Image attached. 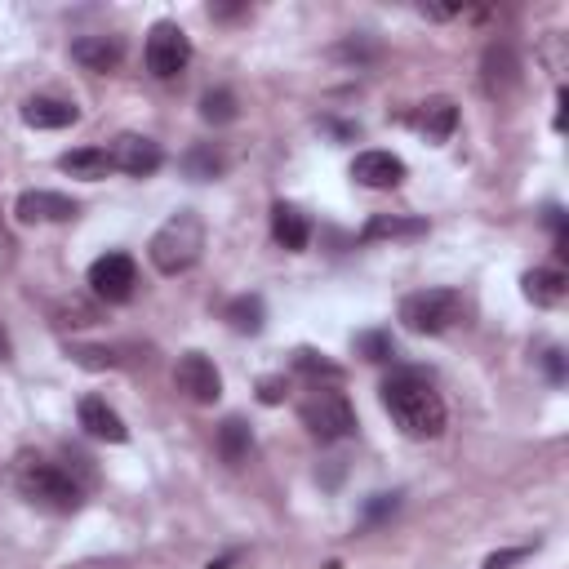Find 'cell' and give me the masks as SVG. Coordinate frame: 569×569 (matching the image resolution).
<instances>
[{"mask_svg": "<svg viewBox=\"0 0 569 569\" xmlns=\"http://www.w3.org/2000/svg\"><path fill=\"white\" fill-rule=\"evenodd\" d=\"M272 236L281 249L298 254V249H307V241H312V223H307L294 205H276L272 209Z\"/></svg>", "mask_w": 569, "mask_h": 569, "instance_id": "2e32d148", "label": "cell"}, {"mask_svg": "<svg viewBox=\"0 0 569 569\" xmlns=\"http://www.w3.org/2000/svg\"><path fill=\"white\" fill-rule=\"evenodd\" d=\"M565 294H569V276L556 272V267H534L525 276V298L534 307H556Z\"/></svg>", "mask_w": 569, "mask_h": 569, "instance_id": "e0dca14e", "label": "cell"}, {"mask_svg": "<svg viewBox=\"0 0 569 569\" xmlns=\"http://www.w3.org/2000/svg\"><path fill=\"white\" fill-rule=\"evenodd\" d=\"M76 418H81V427L94 441H107V445H121L125 436H129V427H125V418L116 414L112 405L103 401V396H85L81 409H76Z\"/></svg>", "mask_w": 569, "mask_h": 569, "instance_id": "4fadbf2b", "label": "cell"}, {"mask_svg": "<svg viewBox=\"0 0 569 569\" xmlns=\"http://www.w3.org/2000/svg\"><path fill=\"white\" fill-rule=\"evenodd\" d=\"M481 85L494 103H507V98L521 89V58L507 41H494L481 58Z\"/></svg>", "mask_w": 569, "mask_h": 569, "instance_id": "9c48e42d", "label": "cell"}, {"mask_svg": "<svg viewBox=\"0 0 569 569\" xmlns=\"http://www.w3.org/2000/svg\"><path fill=\"white\" fill-rule=\"evenodd\" d=\"M147 72L156 76V81H174V76L187 72V63H192V41H187V32L178 23H156L152 36H147Z\"/></svg>", "mask_w": 569, "mask_h": 569, "instance_id": "8992f818", "label": "cell"}, {"mask_svg": "<svg viewBox=\"0 0 569 569\" xmlns=\"http://www.w3.org/2000/svg\"><path fill=\"white\" fill-rule=\"evenodd\" d=\"M387 512H396V494H374V503H369V521H383Z\"/></svg>", "mask_w": 569, "mask_h": 569, "instance_id": "1f68e13d", "label": "cell"}, {"mask_svg": "<svg viewBox=\"0 0 569 569\" xmlns=\"http://www.w3.org/2000/svg\"><path fill=\"white\" fill-rule=\"evenodd\" d=\"M418 129L427 134V143H445L458 129V107L449 98H427L423 112H418Z\"/></svg>", "mask_w": 569, "mask_h": 569, "instance_id": "d6986e66", "label": "cell"}, {"mask_svg": "<svg viewBox=\"0 0 569 569\" xmlns=\"http://www.w3.org/2000/svg\"><path fill=\"white\" fill-rule=\"evenodd\" d=\"M23 121L32 129H67V125L81 121V112H76V103L36 94V98H27V103H23Z\"/></svg>", "mask_w": 569, "mask_h": 569, "instance_id": "9a60e30c", "label": "cell"}, {"mask_svg": "<svg viewBox=\"0 0 569 569\" xmlns=\"http://www.w3.org/2000/svg\"><path fill=\"white\" fill-rule=\"evenodd\" d=\"M383 405L409 441H436L445 432V401L418 369H401L383 383Z\"/></svg>", "mask_w": 569, "mask_h": 569, "instance_id": "6da1fadb", "label": "cell"}, {"mask_svg": "<svg viewBox=\"0 0 569 569\" xmlns=\"http://www.w3.org/2000/svg\"><path fill=\"white\" fill-rule=\"evenodd\" d=\"M249 449H254V432H249L245 418H223V427H218V454H223V463L241 467L249 458Z\"/></svg>", "mask_w": 569, "mask_h": 569, "instance_id": "44dd1931", "label": "cell"}, {"mask_svg": "<svg viewBox=\"0 0 569 569\" xmlns=\"http://www.w3.org/2000/svg\"><path fill=\"white\" fill-rule=\"evenodd\" d=\"M334 58H343V63L365 67V63H374V58H378V45L369 41V36H347L343 45H334Z\"/></svg>", "mask_w": 569, "mask_h": 569, "instance_id": "d4e9b609", "label": "cell"}, {"mask_svg": "<svg viewBox=\"0 0 569 569\" xmlns=\"http://www.w3.org/2000/svg\"><path fill=\"white\" fill-rule=\"evenodd\" d=\"M405 161L396 152H361L352 161V178L361 187H369V192H387V187L405 183Z\"/></svg>", "mask_w": 569, "mask_h": 569, "instance_id": "7c38bea8", "label": "cell"}, {"mask_svg": "<svg viewBox=\"0 0 569 569\" xmlns=\"http://www.w3.org/2000/svg\"><path fill=\"white\" fill-rule=\"evenodd\" d=\"M303 374H312V378H329V383H338L343 378V369L338 365H329L325 356H316V352H298V361H294Z\"/></svg>", "mask_w": 569, "mask_h": 569, "instance_id": "83f0119b", "label": "cell"}, {"mask_svg": "<svg viewBox=\"0 0 569 569\" xmlns=\"http://www.w3.org/2000/svg\"><path fill=\"white\" fill-rule=\"evenodd\" d=\"M161 165H165V152H161V143H152V138L121 134L112 143V169H121L129 178H152Z\"/></svg>", "mask_w": 569, "mask_h": 569, "instance_id": "30bf717a", "label": "cell"}, {"mask_svg": "<svg viewBox=\"0 0 569 569\" xmlns=\"http://www.w3.org/2000/svg\"><path fill=\"white\" fill-rule=\"evenodd\" d=\"M72 58L85 67V72L107 76V72L121 67L125 49H121V41H112V36H81V41H72Z\"/></svg>", "mask_w": 569, "mask_h": 569, "instance_id": "5bb4252c", "label": "cell"}, {"mask_svg": "<svg viewBox=\"0 0 569 569\" xmlns=\"http://www.w3.org/2000/svg\"><path fill=\"white\" fill-rule=\"evenodd\" d=\"M543 361H547V374H552V378H556V383H561V378H565V365H561V352H556V347H552V352H547V356H543Z\"/></svg>", "mask_w": 569, "mask_h": 569, "instance_id": "836d02e7", "label": "cell"}, {"mask_svg": "<svg viewBox=\"0 0 569 569\" xmlns=\"http://www.w3.org/2000/svg\"><path fill=\"white\" fill-rule=\"evenodd\" d=\"M423 14L427 18H454V14H463V5H423Z\"/></svg>", "mask_w": 569, "mask_h": 569, "instance_id": "d6a6232c", "label": "cell"}, {"mask_svg": "<svg viewBox=\"0 0 569 569\" xmlns=\"http://www.w3.org/2000/svg\"><path fill=\"white\" fill-rule=\"evenodd\" d=\"M54 316H58V325H98V307L81 303V298H72V303H63Z\"/></svg>", "mask_w": 569, "mask_h": 569, "instance_id": "4316f807", "label": "cell"}, {"mask_svg": "<svg viewBox=\"0 0 569 569\" xmlns=\"http://www.w3.org/2000/svg\"><path fill=\"white\" fill-rule=\"evenodd\" d=\"M236 565V552H227V556H218V561H209V569H232Z\"/></svg>", "mask_w": 569, "mask_h": 569, "instance_id": "d590c367", "label": "cell"}, {"mask_svg": "<svg viewBox=\"0 0 569 569\" xmlns=\"http://www.w3.org/2000/svg\"><path fill=\"white\" fill-rule=\"evenodd\" d=\"M525 556H529V547H507V552H494V556H489L481 569H512V565H521Z\"/></svg>", "mask_w": 569, "mask_h": 569, "instance_id": "f546056e", "label": "cell"}, {"mask_svg": "<svg viewBox=\"0 0 569 569\" xmlns=\"http://www.w3.org/2000/svg\"><path fill=\"white\" fill-rule=\"evenodd\" d=\"M356 352H361L365 361H387V356H392V338L378 334V329H369V334L356 338Z\"/></svg>", "mask_w": 569, "mask_h": 569, "instance_id": "484cf974", "label": "cell"}, {"mask_svg": "<svg viewBox=\"0 0 569 569\" xmlns=\"http://www.w3.org/2000/svg\"><path fill=\"white\" fill-rule=\"evenodd\" d=\"M58 169L72 178H89V183H98V178L112 174V152L107 147H76V152H67Z\"/></svg>", "mask_w": 569, "mask_h": 569, "instance_id": "ac0fdd59", "label": "cell"}, {"mask_svg": "<svg viewBox=\"0 0 569 569\" xmlns=\"http://www.w3.org/2000/svg\"><path fill=\"white\" fill-rule=\"evenodd\" d=\"M174 383L192 405H214L218 396H223V374H218V365L209 361L205 352H183L178 356Z\"/></svg>", "mask_w": 569, "mask_h": 569, "instance_id": "52a82bcc", "label": "cell"}, {"mask_svg": "<svg viewBox=\"0 0 569 569\" xmlns=\"http://www.w3.org/2000/svg\"><path fill=\"white\" fill-rule=\"evenodd\" d=\"M72 356H76V361H81L85 369H112V365H116V356L103 352V347H72Z\"/></svg>", "mask_w": 569, "mask_h": 569, "instance_id": "f1b7e54d", "label": "cell"}, {"mask_svg": "<svg viewBox=\"0 0 569 569\" xmlns=\"http://www.w3.org/2000/svg\"><path fill=\"white\" fill-rule=\"evenodd\" d=\"M258 401H263V405H281L285 401V383H281V378H263V383H258Z\"/></svg>", "mask_w": 569, "mask_h": 569, "instance_id": "4dcf8cb0", "label": "cell"}, {"mask_svg": "<svg viewBox=\"0 0 569 569\" xmlns=\"http://www.w3.org/2000/svg\"><path fill=\"white\" fill-rule=\"evenodd\" d=\"M223 321L232 325L236 334H258L263 321H267V307H263V298H258V294H241V298H232V303H227Z\"/></svg>", "mask_w": 569, "mask_h": 569, "instance_id": "7402d4cb", "label": "cell"}, {"mask_svg": "<svg viewBox=\"0 0 569 569\" xmlns=\"http://www.w3.org/2000/svg\"><path fill=\"white\" fill-rule=\"evenodd\" d=\"M14 485H18V494H23L27 503H36L41 512L67 516L81 507V485L72 481V472H63L58 463H45V458H32V454L18 458Z\"/></svg>", "mask_w": 569, "mask_h": 569, "instance_id": "3957f363", "label": "cell"}, {"mask_svg": "<svg viewBox=\"0 0 569 569\" xmlns=\"http://www.w3.org/2000/svg\"><path fill=\"white\" fill-rule=\"evenodd\" d=\"M298 418H303V427L321 445H334V441L356 436V409L343 392H334V387H316V392L298 405Z\"/></svg>", "mask_w": 569, "mask_h": 569, "instance_id": "5b68a950", "label": "cell"}, {"mask_svg": "<svg viewBox=\"0 0 569 569\" xmlns=\"http://www.w3.org/2000/svg\"><path fill=\"white\" fill-rule=\"evenodd\" d=\"M365 241H418L427 236V223L423 218H392V214H378L365 223Z\"/></svg>", "mask_w": 569, "mask_h": 569, "instance_id": "ffe728a7", "label": "cell"}, {"mask_svg": "<svg viewBox=\"0 0 569 569\" xmlns=\"http://www.w3.org/2000/svg\"><path fill=\"white\" fill-rule=\"evenodd\" d=\"M236 116H241V107H236L232 89H205V98H201V121L205 125H232Z\"/></svg>", "mask_w": 569, "mask_h": 569, "instance_id": "cb8c5ba5", "label": "cell"}, {"mask_svg": "<svg viewBox=\"0 0 569 569\" xmlns=\"http://www.w3.org/2000/svg\"><path fill=\"white\" fill-rule=\"evenodd\" d=\"M9 356V334H5V325H0V361Z\"/></svg>", "mask_w": 569, "mask_h": 569, "instance_id": "8d00e7d4", "label": "cell"}, {"mask_svg": "<svg viewBox=\"0 0 569 569\" xmlns=\"http://www.w3.org/2000/svg\"><path fill=\"white\" fill-rule=\"evenodd\" d=\"M201 249H205V218L196 209H178V214H169L161 223V232L152 236L147 258H152V267L161 276H183L196 267Z\"/></svg>", "mask_w": 569, "mask_h": 569, "instance_id": "7a4b0ae2", "label": "cell"}, {"mask_svg": "<svg viewBox=\"0 0 569 569\" xmlns=\"http://www.w3.org/2000/svg\"><path fill=\"white\" fill-rule=\"evenodd\" d=\"M183 174L196 178V183H209V178H223L227 174V156L218 152L214 143H201L183 156Z\"/></svg>", "mask_w": 569, "mask_h": 569, "instance_id": "603a6c76", "label": "cell"}, {"mask_svg": "<svg viewBox=\"0 0 569 569\" xmlns=\"http://www.w3.org/2000/svg\"><path fill=\"white\" fill-rule=\"evenodd\" d=\"M463 321V294L458 289H418L401 298V325L409 334H445Z\"/></svg>", "mask_w": 569, "mask_h": 569, "instance_id": "277c9868", "label": "cell"}, {"mask_svg": "<svg viewBox=\"0 0 569 569\" xmlns=\"http://www.w3.org/2000/svg\"><path fill=\"white\" fill-rule=\"evenodd\" d=\"M14 214L23 218V223H72V218L81 214V205H76L72 196H63V192H45V187H36V192L18 196Z\"/></svg>", "mask_w": 569, "mask_h": 569, "instance_id": "8fae6325", "label": "cell"}, {"mask_svg": "<svg viewBox=\"0 0 569 569\" xmlns=\"http://www.w3.org/2000/svg\"><path fill=\"white\" fill-rule=\"evenodd\" d=\"M245 5H209V18H241Z\"/></svg>", "mask_w": 569, "mask_h": 569, "instance_id": "e575fe53", "label": "cell"}, {"mask_svg": "<svg viewBox=\"0 0 569 569\" xmlns=\"http://www.w3.org/2000/svg\"><path fill=\"white\" fill-rule=\"evenodd\" d=\"M138 285V267L129 254H103L89 267V289H94L103 303H129Z\"/></svg>", "mask_w": 569, "mask_h": 569, "instance_id": "ba28073f", "label": "cell"}]
</instances>
